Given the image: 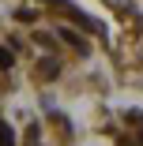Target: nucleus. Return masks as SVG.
Wrapping results in <instances>:
<instances>
[{"label": "nucleus", "mask_w": 143, "mask_h": 146, "mask_svg": "<svg viewBox=\"0 0 143 146\" xmlns=\"http://www.w3.org/2000/svg\"><path fill=\"white\" fill-rule=\"evenodd\" d=\"M56 34H60V41H64V45H72L75 52H83V56H87V52H91V45H87V41H83V38H79L75 30H68V26H64V30H56Z\"/></svg>", "instance_id": "f257e3e1"}, {"label": "nucleus", "mask_w": 143, "mask_h": 146, "mask_svg": "<svg viewBox=\"0 0 143 146\" xmlns=\"http://www.w3.org/2000/svg\"><path fill=\"white\" fill-rule=\"evenodd\" d=\"M38 75H42V79H56V75H60V64H56L53 56H45L42 68H38Z\"/></svg>", "instance_id": "f03ea898"}, {"label": "nucleus", "mask_w": 143, "mask_h": 146, "mask_svg": "<svg viewBox=\"0 0 143 146\" xmlns=\"http://www.w3.org/2000/svg\"><path fill=\"white\" fill-rule=\"evenodd\" d=\"M0 146H15V131H11V124L0 116Z\"/></svg>", "instance_id": "7ed1b4c3"}, {"label": "nucleus", "mask_w": 143, "mask_h": 146, "mask_svg": "<svg viewBox=\"0 0 143 146\" xmlns=\"http://www.w3.org/2000/svg\"><path fill=\"white\" fill-rule=\"evenodd\" d=\"M11 64H15V52H11V49H4V45H0V71H8Z\"/></svg>", "instance_id": "20e7f679"}, {"label": "nucleus", "mask_w": 143, "mask_h": 146, "mask_svg": "<svg viewBox=\"0 0 143 146\" xmlns=\"http://www.w3.org/2000/svg\"><path fill=\"white\" fill-rule=\"evenodd\" d=\"M15 19H19V23H34V19H38V11H34V8H19V11H15Z\"/></svg>", "instance_id": "39448f33"}, {"label": "nucleus", "mask_w": 143, "mask_h": 146, "mask_svg": "<svg viewBox=\"0 0 143 146\" xmlns=\"http://www.w3.org/2000/svg\"><path fill=\"white\" fill-rule=\"evenodd\" d=\"M26 146H42V142H38V124L30 127V139H26Z\"/></svg>", "instance_id": "423d86ee"}, {"label": "nucleus", "mask_w": 143, "mask_h": 146, "mask_svg": "<svg viewBox=\"0 0 143 146\" xmlns=\"http://www.w3.org/2000/svg\"><path fill=\"white\" fill-rule=\"evenodd\" d=\"M124 120H132V124H143V112H124Z\"/></svg>", "instance_id": "0eeeda50"}]
</instances>
